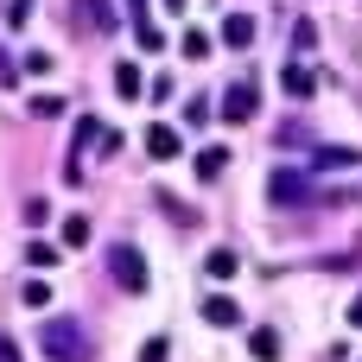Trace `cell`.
I'll return each mask as SVG.
<instances>
[{"instance_id": "cell-10", "label": "cell", "mask_w": 362, "mask_h": 362, "mask_svg": "<svg viewBox=\"0 0 362 362\" xmlns=\"http://www.w3.org/2000/svg\"><path fill=\"white\" fill-rule=\"evenodd\" d=\"M318 165H331V172H344V165H350V172H356L362 153H356V146H318Z\"/></svg>"}, {"instance_id": "cell-11", "label": "cell", "mask_w": 362, "mask_h": 362, "mask_svg": "<svg viewBox=\"0 0 362 362\" xmlns=\"http://www.w3.org/2000/svg\"><path fill=\"white\" fill-rule=\"evenodd\" d=\"M115 89L127 95V102H140L146 89H140V64H115Z\"/></svg>"}, {"instance_id": "cell-15", "label": "cell", "mask_w": 362, "mask_h": 362, "mask_svg": "<svg viewBox=\"0 0 362 362\" xmlns=\"http://www.w3.org/2000/svg\"><path fill=\"white\" fill-rule=\"evenodd\" d=\"M223 165H229V153H223V146H210V153H197V178H216Z\"/></svg>"}, {"instance_id": "cell-6", "label": "cell", "mask_w": 362, "mask_h": 362, "mask_svg": "<svg viewBox=\"0 0 362 362\" xmlns=\"http://www.w3.org/2000/svg\"><path fill=\"white\" fill-rule=\"evenodd\" d=\"M204 325H216V331H229V325H242V305H235L229 293H210V299H204Z\"/></svg>"}, {"instance_id": "cell-3", "label": "cell", "mask_w": 362, "mask_h": 362, "mask_svg": "<svg viewBox=\"0 0 362 362\" xmlns=\"http://www.w3.org/2000/svg\"><path fill=\"white\" fill-rule=\"evenodd\" d=\"M255 108H261V89H255V83H229V89H223V121H229V127L255 121Z\"/></svg>"}, {"instance_id": "cell-13", "label": "cell", "mask_w": 362, "mask_h": 362, "mask_svg": "<svg viewBox=\"0 0 362 362\" xmlns=\"http://www.w3.org/2000/svg\"><path fill=\"white\" fill-rule=\"evenodd\" d=\"M248 350H255V362H280V337H274V331H255Z\"/></svg>"}, {"instance_id": "cell-14", "label": "cell", "mask_w": 362, "mask_h": 362, "mask_svg": "<svg viewBox=\"0 0 362 362\" xmlns=\"http://www.w3.org/2000/svg\"><path fill=\"white\" fill-rule=\"evenodd\" d=\"M83 13L95 19V32H115V0H83Z\"/></svg>"}, {"instance_id": "cell-16", "label": "cell", "mask_w": 362, "mask_h": 362, "mask_svg": "<svg viewBox=\"0 0 362 362\" xmlns=\"http://www.w3.org/2000/svg\"><path fill=\"white\" fill-rule=\"evenodd\" d=\"M89 242V216H64V248H83Z\"/></svg>"}, {"instance_id": "cell-20", "label": "cell", "mask_w": 362, "mask_h": 362, "mask_svg": "<svg viewBox=\"0 0 362 362\" xmlns=\"http://www.w3.org/2000/svg\"><path fill=\"white\" fill-rule=\"evenodd\" d=\"M159 45H165V32H159L153 19H140V51H159Z\"/></svg>"}, {"instance_id": "cell-22", "label": "cell", "mask_w": 362, "mask_h": 362, "mask_svg": "<svg viewBox=\"0 0 362 362\" xmlns=\"http://www.w3.org/2000/svg\"><path fill=\"white\" fill-rule=\"evenodd\" d=\"M32 115H38V121H51V115H64V102H57V95H38V102H32Z\"/></svg>"}, {"instance_id": "cell-21", "label": "cell", "mask_w": 362, "mask_h": 362, "mask_svg": "<svg viewBox=\"0 0 362 362\" xmlns=\"http://www.w3.org/2000/svg\"><path fill=\"white\" fill-rule=\"evenodd\" d=\"M172 356V350H165V337H146V344H140V362H165Z\"/></svg>"}, {"instance_id": "cell-27", "label": "cell", "mask_w": 362, "mask_h": 362, "mask_svg": "<svg viewBox=\"0 0 362 362\" xmlns=\"http://www.w3.org/2000/svg\"><path fill=\"white\" fill-rule=\"evenodd\" d=\"M165 6H172V13H185V6H191V0H165Z\"/></svg>"}, {"instance_id": "cell-12", "label": "cell", "mask_w": 362, "mask_h": 362, "mask_svg": "<svg viewBox=\"0 0 362 362\" xmlns=\"http://www.w3.org/2000/svg\"><path fill=\"white\" fill-rule=\"evenodd\" d=\"M178 51H185L191 64H204V57H210V32H197V25H191V32L178 38Z\"/></svg>"}, {"instance_id": "cell-9", "label": "cell", "mask_w": 362, "mask_h": 362, "mask_svg": "<svg viewBox=\"0 0 362 362\" xmlns=\"http://www.w3.org/2000/svg\"><path fill=\"white\" fill-rule=\"evenodd\" d=\"M235 267H242V255H235V248H210V261H204V274H210V280H235Z\"/></svg>"}, {"instance_id": "cell-26", "label": "cell", "mask_w": 362, "mask_h": 362, "mask_svg": "<svg viewBox=\"0 0 362 362\" xmlns=\"http://www.w3.org/2000/svg\"><path fill=\"white\" fill-rule=\"evenodd\" d=\"M350 325H362V293H356V305H350Z\"/></svg>"}, {"instance_id": "cell-2", "label": "cell", "mask_w": 362, "mask_h": 362, "mask_svg": "<svg viewBox=\"0 0 362 362\" xmlns=\"http://www.w3.org/2000/svg\"><path fill=\"white\" fill-rule=\"evenodd\" d=\"M108 274H115L121 293H146V280H153V274H146V255H140L134 242H115V248H108Z\"/></svg>"}, {"instance_id": "cell-24", "label": "cell", "mask_w": 362, "mask_h": 362, "mask_svg": "<svg viewBox=\"0 0 362 362\" xmlns=\"http://www.w3.org/2000/svg\"><path fill=\"white\" fill-rule=\"evenodd\" d=\"M25 13H32V0H6V25H25Z\"/></svg>"}, {"instance_id": "cell-28", "label": "cell", "mask_w": 362, "mask_h": 362, "mask_svg": "<svg viewBox=\"0 0 362 362\" xmlns=\"http://www.w3.org/2000/svg\"><path fill=\"white\" fill-rule=\"evenodd\" d=\"M134 6H140V19H146V0H134Z\"/></svg>"}, {"instance_id": "cell-1", "label": "cell", "mask_w": 362, "mask_h": 362, "mask_svg": "<svg viewBox=\"0 0 362 362\" xmlns=\"http://www.w3.org/2000/svg\"><path fill=\"white\" fill-rule=\"evenodd\" d=\"M38 344H45V362H95V344H89V331L76 318H45Z\"/></svg>"}, {"instance_id": "cell-7", "label": "cell", "mask_w": 362, "mask_h": 362, "mask_svg": "<svg viewBox=\"0 0 362 362\" xmlns=\"http://www.w3.org/2000/svg\"><path fill=\"white\" fill-rule=\"evenodd\" d=\"M178 146H185V140H178V127H165V121H153V127H146V153H153V159H178Z\"/></svg>"}, {"instance_id": "cell-17", "label": "cell", "mask_w": 362, "mask_h": 362, "mask_svg": "<svg viewBox=\"0 0 362 362\" xmlns=\"http://www.w3.org/2000/svg\"><path fill=\"white\" fill-rule=\"evenodd\" d=\"M19 299H25L32 312H45V305H51V286H45V280H25V286H19Z\"/></svg>"}, {"instance_id": "cell-25", "label": "cell", "mask_w": 362, "mask_h": 362, "mask_svg": "<svg viewBox=\"0 0 362 362\" xmlns=\"http://www.w3.org/2000/svg\"><path fill=\"white\" fill-rule=\"evenodd\" d=\"M0 362H25V356H19V344H13V337H0Z\"/></svg>"}, {"instance_id": "cell-18", "label": "cell", "mask_w": 362, "mask_h": 362, "mask_svg": "<svg viewBox=\"0 0 362 362\" xmlns=\"http://www.w3.org/2000/svg\"><path fill=\"white\" fill-rule=\"evenodd\" d=\"M318 45V25L312 19H293V51H312Z\"/></svg>"}, {"instance_id": "cell-19", "label": "cell", "mask_w": 362, "mask_h": 362, "mask_svg": "<svg viewBox=\"0 0 362 362\" xmlns=\"http://www.w3.org/2000/svg\"><path fill=\"white\" fill-rule=\"evenodd\" d=\"M25 261H32V267H45V274H51V267H57V248H51V242H32V248H25Z\"/></svg>"}, {"instance_id": "cell-5", "label": "cell", "mask_w": 362, "mask_h": 362, "mask_svg": "<svg viewBox=\"0 0 362 362\" xmlns=\"http://www.w3.org/2000/svg\"><path fill=\"white\" fill-rule=\"evenodd\" d=\"M280 89H286V95H293V102H305V95H318V76H312V70H305V64H299V57H293V64H286V70H280Z\"/></svg>"}, {"instance_id": "cell-23", "label": "cell", "mask_w": 362, "mask_h": 362, "mask_svg": "<svg viewBox=\"0 0 362 362\" xmlns=\"http://www.w3.org/2000/svg\"><path fill=\"white\" fill-rule=\"evenodd\" d=\"M19 70H25V64H13V57L0 51V89H13V83H19Z\"/></svg>"}, {"instance_id": "cell-8", "label": "cell", "mask_w": 362, "mask_h": 362, "mask_svg": "<svg viewBox=\"0 0 362 362\" xmlns=\"http://www.w3.org/2000/svg\"><path fill=\"white\" fill-rule=\"evenodd\" d=\"M223 45L248 51V45H255V19H248V13H229V19H223Z\"/></svg>"}, {"instance_id": "cell-4", "label": "cell", "mask_w": 362, "mask_h": 362, "mask_svg": "<svg viewBox=\"0 0 362 362\" xmlns=\"http://www.w3.org/2000/svg\"><path fill=\"white\" fill-rule=\"evenodd\" d=\"M267 197H274V204H312V178L293 172V165H280V172L267 178Z\"/></svg>"}]
</instances>
